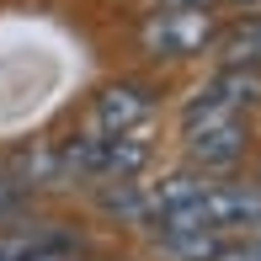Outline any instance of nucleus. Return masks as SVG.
<instances>
[{
  "label": "nucleus",
  "instance_id": "f257e3e1",
  "mask_svg": "<svg viewBox=\"0 0 261 261\" xmlns=\"http://www.w3.org/2000/svg\"><path fill=\"white\" fill-rule=\"evenodd\" d=\"M256 101H261V69H229V64H224L219 75L187 101L181 123H187V134L219 128V123H234V117H240L245 107H256Z\"/></svg>",
  "mask_w": 261,
  "mask_h": 261
},
{
  "label": "nucleus",
  "instance_id": "f03ea898",
  "mask_svg": "<svg viewBox=\"0 0 261 261\" xmlns=\"http://www.w3.org/2000/svg\"><path fill=\"white\" fill-rule=\"evenodd\" d=\"M208 38H213V16H208L203 6H176V11H160V16L144 27V48H149V54H160V59L197 54Z\"/></svg>",
  "mask_w": 261,
  "mask_h": 261
},
{
  "label": "nucleus",
  "instance_id": "7ed1b4c3",
  "mask_svg": "<svg viewBox=\"0 0 261 261\" xmlns=\"http://www.w3.org/2000/svg\"><path fill=\"white\" fill-rule=\"evenodd\" d=\"M149 117V96L139 86H112L91 112V134H134Z\"/></svg>",
  "mask_w": 261,
  "mask_h": 261
},
{
  "label": "nucleus",
  "instance_id": "20e7f679",
  "mask_svg": "<svg viewBox=\"0 0 261 261\" xmlns=\"http://www.w3.org/2000/svg\"><path fill=\"white\" fill-rule=\"evenodd\" d=\"M187 144H192V160L203 165V171H224V165H234L245 155V128L240 123L197 128V134H187Z\"/></svg>",
  "mask_w": 261,
  "mask_h": 261
},
{
  "label": "nucleus",
  "instance_id": "39448f33",
  "mask_svg": "<svg viewBox=\"0 0 261 261\" xmlns=\"http://www.w3.org/2000/svg\"><path fill=\"white\" fill-rule=\"evenodd\" d=\"M43 251H80L64 229H0V261H32Z\"/></svg>",
  "mask_w": 261,
  "mask_h": 261
},
{
  "label": "nucleus",
  "instance_id": "423d86ee",
  "mask_svg": "<svg viewBox=\"0 0 261 261\" xmlns=\"http://www.w3.org/2000/svg\"><path fill=\"white\" fill-rule=\"evenodd\" d=\"M155 240L171 261H213L224 251V240L213 229H176V234H155Z\"/></svg>",
  "mask_w": 261,
  "mask_h": 261
},
{
  "label": "nucleus",
  "instance_id": "0eeeda50",
  "mask_svg": "<svg viewBox=\"0 0 261 261\" xmlns=\"http://www.w3.org/2000/svg\"><path fill=\"white\" fill-rule=\"evenodd\" d=\"M219 54H224L229 69H261V16L256 21H240L234 32H224Z\"/></svg>",
  "mask_w": 261,
  "mask_h": 261
},
{
  "label": "nucleus",
  "instance_id": "6e6552de",
  "mask_svg": "<svg viewBox=\"0 0 261 261\" xmlns=\"http://www.w3.org/2000/svg\"><path fill=\"white\" fill-rule=\"evenodd\" d=\"M213 261H261V234L256 240H240V245H224Z\"/></svg>",
  "mask_w": 261,
  "mask_h": 261
},
{
  "label": "nucleus",
  "instance_id": "1a4fd4ad",
  "mask_svg": "<svg viewBox=\"0 0 261 261\" xmlns=\"http://www.w3.org/2000/svg\"><path fill=\"white\" fill-rule=\"evenodd\" d=\"M21 203V181H11V176H0V213H11Z\"/></svg>",
  "mask_w": 261,
  "mask_h": 261
},
{
  "label": "nucleus",
  "instance_id": "9d476101",
  "mask_svg": "<svg viewBox=\"0 0 261 261\" xmlns=\"http://www.w3.org/2000/svg\"><path fill=\"white\" fill-rule=\"evenodd\" d=\"M32 261H75V251H43V256H32Z\"/></svg>",
  "mask_w": 261,
  "mask_h": 261
},
{
  "label": "nucleus",
  "instance_id": "9b49d317",
  "mask_svg": "<svg viewBox=\"0 0 261 261\" xmlns=\"http://www.w3.org/2000/svg\"><path fill=\"white\" fill-rule=\"evenodd\" d=\"M75 261H80V256H75Z\"/></svg>",
  "mask_w": 261,
  "mask_h": 261
}]
</instances>
